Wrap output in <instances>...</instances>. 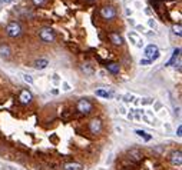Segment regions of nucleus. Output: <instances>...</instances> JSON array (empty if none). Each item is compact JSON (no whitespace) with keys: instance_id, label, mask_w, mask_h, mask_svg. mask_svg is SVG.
Masks as SVG:
<instances>
[{"instance_id":"nucleus-1","label":"nucleus","mask_w":182,"mask_h":170,"mask_svg":"<svg viewBox=\"0 0 182 170\" xmlns=\"http://www.w3.org/2000/svg\"><path fill=\"white\" fill-rule=\"evenodd\" d=\"M76 110L79 111L80 115H89L92 110H93V104H92L91 102L87 99H80L79 102H78V104H76Z\"/></svg>"},{"instance_id":"nucleus-2","label":"nucleus","mask_w":182,"mask_h":170,"mask_svg":"<svg viewBox=\"0 0 182 170\" xmlns=\"http://www.w3.org/2000/svg\"><path fill=\"white\" fill-rule=\"evenodd\" d=\"M145 56H146V60H149V62L156 60L159 57L158 46H155V44H149V46H146V49H145Z\"/></svg>"},{"instance_id":"nucleus-3","label":"nucleus","mask_w":182,"mask_h":170,"mask_svg":"<svg viewBox=\"0 0 182 170\" xmlns=\"http://www.w3.org/2000/svg\"><path fill=\"white\" fill-rule=\"evenodd\" d=\"M6 33H7L10 37H17L20 36L22 33V27H20V24L17 22H10L7 24V27H6Z\"/></svg>"},{"instance_id":"nucleus-4","label":"nucleus","mask_w":182,"mask_h":170,"mask_svg":"<svg viewBox=\"0 0 182 170\" xmlns=\"http://www.w3.org/2000/svg\"><path fill=\"white\" fill-rule=\"evenodd\" d=\"M39 36H40V39L43 40L44 43H52V42H55V39H56L55 32H53L52 29H49V27L42 29L40 33H39Z\"/></svg>"},{"instance_id":"nucleus-5","label":"nucleus","mask_w":182,"mask_h":170,"mask_svg":"<svg viewBox=\"0 0 182 170\" xmlns=\"http://www.w3.org/2000/svg\"><path fill=\"white\" fill-rule=\"evenodd\" d=\"M100 16H102L103 19H106V20L115 19V16H116L115 7H112V6H105V7H102L100 9Z\"/></svg>"},{"instance_id":"nucleus-6","label":"nucleus","mask_w":182,"mask_h":170,"mask_svg":"<svg viewBox=\"0 0 182 170\" xmlns=\"http://www.w3.org/2000/svg\"><path fill=\"white\" fill-rule=\"evenodd\" d=\"M89 130H91V133H93V135L100 133V130H102V122H100V119L91 120V123H89Z\"/></svg>"},{"instance_id":"nucleus-7","label":"nucleus","mask_w":182,"mask_h":170,"mask_svg":"<svg viewBox=\"0 0 182 170\" xmlns=\"http://www.w3.org/2000/svg\"><path fill=\"white\" fill-rule=\"evenodd\" d=\"M32 93L29 90H22L20 91V96H19V100L20 103H23V104H29V103H32Z\"/></svg>"},{"instance_id":"nucleus-8","label":"nucleus","mask_w":182,"mask_h":170,"mask_svg":"<svg viewBox=\"0 0 182 170\" xmlns=\"http://www.w3.org/2000/svg\"><path fill=\"white\" fill-rule=\"evenodd\" d=\"M129 159H131L132 162H141V160H142V152L139 150V149H131V150H129Z\"/></svg>"},{"instance_id":"nucleus-9","label":"nucleus","mask_w":182,"mask_h":170,"mask_svg":"<svg viewBox=\"0 0 182 170\" xmlns=\"http://www.w3.org/2000/svg\"><path fill=\"white\" fill-rule=\"evenodd\" d=\"M171 163H172L174 166H181L182 164V153H181V150L174 152V153L171 154Z\"/></svg>"},{"instance_id":"nucleus-10","label":"nucleus","mask_w":182,"mask_h":170,"mask_svg":"<svg viewBox=\"0 0 182 170\" xmlns=\"http://www.w3.org/2000/svg\"><path fill=\"white\" fill-rule=\"evenodd\" d=\"M109 40H111L113 44H116V46H122L123 44V37L116 32H112L111 34H109Z\"/></svg>"},{"instance_id":"nucleus-11","label":"nucleus","mask_w":182,"mask_h":170,"mask_svg":"<svg viewBox=\"0 0 182 170\" xmlns=\"http://www.w3.org/2000/svg\"><path fill=\"white\" fill-rule=\"evenodd\" d=\"M106 69H108V71H111L112 75H118L119 70H121V64L115 63V62H113V63H108Z\"/></svg>"},{"instance_id":"nucleus-12","label":"nucleus","mask_w":182,"mask_h":170,"mask_svg":"<svg viewBox=\"0 0 182 170\" xmlns=\"http://www.w3.org/2000/svg\"><path fill=\"white\" fill-rule=\"evenodd\" d=\"M48 64H49V62L46 59H39L35 62V67L37 69V70H43V69L48 67Z\"/></svg>"},{"instance_id":"nucleus-13","label":"nucleus","mask_w":182,"mask_h":170,"mask_svg":"<svg viewBox=\"0 0 182 170\" xmlns=\"http://www.w3.org/2000/svg\"><path fill=\"white\" fill-rule=\"evenodd\" d=\"M82 164H79V163H67V164H65L63 170H82Z\"/></svg>"},{"instance_id":"nucleus-14","label":"nucleus","mask_w":182,"mask_h":170,"mask_svg":"<svg viewBox=\"0 0 182 170\" xmlns=\"http://www.w3.org/2000/svg\"><path fill=\"white\" fill-rule=\"evenodd\" d=\"M9 55H10V49H9V46L2 44V46H0V56H2V57H9Z\"/></svg>"},{"instance_id":"nucleus-15","label":"nucleus","mask_w":182,"mask_h":170,"mask_svg":"<svg viewBox=\"0 0 182 170\" xmlns=\"http://www.w3.org/2000/svg\"><path fill=\"white\" fill-rule=\"evenodd\" d=\"M82 70L85 71L86 75H93V73H95V69L92 67L91 63H85V64H83V66H82Z\"/></svg>"},{"instance_id":"nucleus-16","label":"nucleus","mask_w":182,"mask_h":170,"mask_svg":"<svg viewBox=\"0 0 182 170\" xmlns=\"http://www.w3.org/2000/svg\"><path fill=\"white\" fill-rule=\"evenodd\" d=\"M96 96H100V97H105V99H109L112 96L111 91H106V90H102V89H99V90H96Z\"/></svg>"},{"instance_id":"nucleus-17","label":"nucleus","mask_w":182,"mask_h":170,"mask_svg":"<svg viewBox=\"0 0 182 170\" xmlns=\"http://www.w3.org/2000/svg\"><path fill=\"white\" fill-rule=\"evenodd\" d=\"M179 53H181V49H175V51H174V56H172V59L168 62V66H172V64L175 63V60H176V57H179Z\"/></svg>"},{"instance_id":"nucleus-18","label":"nucleus","mask_w":182,"mask_h":170,"mask_svg":"<svg viewBox=\"0 0 182 170\" xmlns=\"http://www.w3.org/2000/svg\"><path fill=\"white\" fill-rule=\"evenodd\" d=\"M135 133H136L139 137H143L145 140H146V142H148V140H150V136L146 135V132H143V130H135Z\"/></svg>"},{"instance_id":"nucleus-19","label":"nucleus","mask_w":182,"mask_h":170,"mask_svg":"<svg viewBox=\"0 0 182 170\" xmlns=\"http://www.w3.org/2000/svg\"><path fill=\"white\" fill-rule=\"evenodd\" d=\"M172 30H174V33H175L176 36H181V34H182V32H181V24H174Z\"/></svg>"},{"instance_id":"nucleus-20","label":"nucleus","mask_w":182,"mask_h":170,"mask_svg":"<svg viewBox=\"0 0 182 170\" xmlns=\"http://www.w3.org/2000/svg\"><path fill=\"white\" fill-rule=\"evenodd\" d=\"M23 79H24V82H26V83H33V79L30 77V76H28V75H24Z\"/></svg>"},{"instance_id":"nucleus-21","label":"nucleus","mask_w":182,"mask_h":170,"mask_svg":"<svg viewBox=\"0 0 182 170\" xmlns=\"http://www.w3.org/2000/svg\"><path fill=\"white\" fill-rule=\"evenodd\" d=\"M43 2H44V0H33V3H35V4H37V6H39V4H42Z\"/></svg>"},{"instance_id":"nucleus-22","label":"nucleus","mask_w":182,"mask_h":170,"mask_svg":"<svg viewBox=\"0 0 182 170\" xmlns=\"http://www.w3.org/2000/svg\"><path fill=\"white\" fill-rule=\"evenodd\" d=\"M150 62L149 60H146V59H143V60H141V64H149Z\"/></svg>"},{"instance_id":"nucleus-23","label":"nucleus","mask_w":182,"mask_h":170,"mask_svg":"<svg viewBox=\"0 0 182 170\" xmlns=\"http://www.w3.org/2000/svg\"><path fill=\"white\" fill-rule=\"evenodd\" d=\"M125 100H126V102H132V100H133V96H129V95H128Z\"/></svg>"},{"instance_id":"nucleus-24","label":"nucleus","mask_w":182,"mask_h":170,"mask_svg":"<svg viewBox=\"0 0 182 170\" xmlns=\"http://www.w3.org/2000/svg\"><path fill=\"white\" fill-rule=\"evenodd\" d=\"M63 89H65V90H69L70 87H69V84H67V83H63Z\"/></svg>"},{"instance_id":"nucleus-25","label":"nucleus","mask_w":182,"mask_h":170,"mask_svg":"<svg viewBox=\"0 0 182 170\" xmlns=\"http://www.w3.org/2000/svg\"><path fill=\"white\" fill-rule=\"evenodd\" d=\"M181 132H182V127H181V126H179V127H178V133H176V135H178V136H179V137H181V135H182Z\"/></svg>"},{"instance_id":"nucleus-26","label":"nucleus","mask_w":182,"mask_h":170,"mask_svg":"<svg viewBox=\"0 0 182 170\" xmlns=\"http://www.w3.org/2000/svg\"><path fill=\"white\" fill-rule=\"evenodd\" d=\"M149 26H150V27H155V22H154V20H149Z\"/></svg>"},{"instance_id":"nucleus-27","label":"nucleus","mask_w":182,"mask_h":170,"mask_svg":"<svg viewBox=\"0 0 182 170\" xmlns=\"http://www.w3.org/2000/svg\"><path fill=\"white\" fill-rule=\"evenodd\" d=\"M12 0H0V3H10Z\"/></svg>"}]
</instances>
